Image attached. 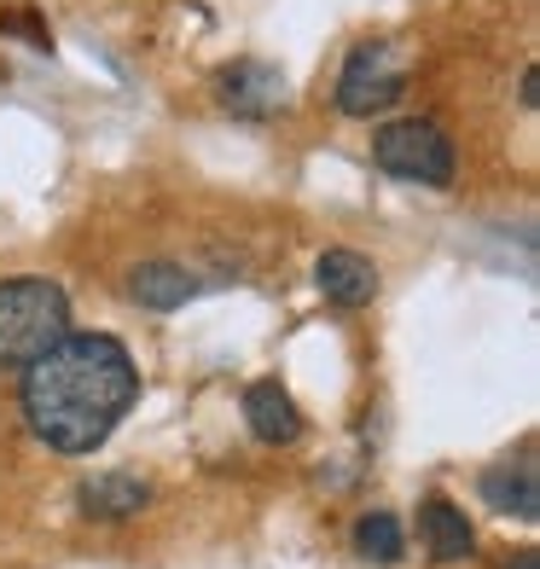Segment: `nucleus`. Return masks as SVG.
Returning <instances> with one entry per match:
<instances>
[{
	"instance_id": "obj_1",
	"label": "nucleus",
	"mask_w": 540,
	"mask_h": 569,
	"mask_svg": "<svg viewBox=\"0 0 540 569\" xmlns=\"http://www.w3.org/2000/svg\"><path fill=\"white\" fill-rule=\"evenodd\" d=\"M134 396L140 372L106 331L64 338L36 367H23V419L53 453H93L128 419Z\"/></svg>"
},
{
	"instance_id": "obj_2",
	"label": "nucleus",
	"mask_w": 540,
	"mask_h": 569,
	"mask_svg": "<svg viewBox=\"0 0 540 569\" xmlns=\"http://www.w3.org/2000/svg\"><path fill=\"white\" fill-rule=\"evenodd\" d=\"M70 338V302L53 279H0V372L36 367V360Z\"/></svg>"
},
{
	"instance_id": "obj_3",
	"label": "nucleus",
	"mask_w": 540,
	"mask_h": 569,
	"mask_svg": "<svg viewBox=\"0 0 540 569\" xmlns=\"http://www.w3.org/2000/svg\"><path fill=\"white\" fill-rule=\"evenodd\" d=\"M372 163H378L383 174H396V180L448 187L453 169H459V151H453V140H448L430 117H401V122H383V128H378Z\"/></svg>"
},
{
	"instance_id": "obj_4",
	"label": "nucleus",
	"mask_w": 540,
	"mask_h": 569,
	"mask_svg": "<svg viewBox=\"0 0 540 569\" xmlns=\"http://www.w3.org/2000/svg\"><path fill=\"white\" fill-rule=\"evenodd\" d=\"M401 88H407V70H401L396 47L390 41H360L343 59V76H338V111L343 117H378L401 99Z\"/></svg>"
},
{
	"instance_id": "obj_5",
	"label": "nucleus",
	"mask_w": 540,
	"mask_h": 569,
	"mask_svg": "<svg viewBox=\"0 0 540 569\" xmlns=\"http://www.w3.org/2000/svg\"><path fill=\"white\" fill-rule=\"evenodd\" d=\"M314 279H320L326 302H338V308H367L378 297V268L360 250H326Z\"/></svg>"
},
{
	"instance_id": "obj_6",
	"label": "nucleus",
	"mask_w": 540,
	"mask_h": 569,
	"mask_svg": "<svg viewBox=\"0 0 540 569\" xmlns=\"http://www.w3.org/2000/svg\"><path fill=\"white\" fill-rule=\"evenodd\" d=\"M419 535H424V552L436 558V563H459V558H471L477 552V529H471V517L459 511L453 500H424V511H419Z\"/></svg>"
},
{
	"instance_id": "obj_7",
	"label": "nucleus",
	"mask_w": 540,
	"mask_h": 569,
	"mask_svg": "<svg viewBox=\"0 0 540 569\" xmlns=\"http://www.w3.org/2000/svg\"><path fill=\"white\" fill-rule=\"evenodd\" d=\"M244 419H250V430L262 436V442H297L302 436V412H297V401L286 396L279 378L250 383L244 390Z\"/></svg>"
},
{
	"instance_id": "obj_8",
	"label": "nucleus",
	"mask_w": 540,
	"mask_h": 569,
	"mask_svg": "<svg viewBox=\"0 0 540 569\" xmlns=\"http://www.w3.org/2000/svg\"><path fill=\"white\" fill-rule=\"evenodd\" d=\"M128 297H134L140 308L169 315V308H187L198 297V279L180 262H169V256H158V262H140L134 273H128Z\"/></svg>"
},
{
	"instance_id": "obj_9",
	"label": "nucleus",
	"mask_w": 540,
	"mask_h": 569,
	"mask_svg": "<svg viewBox=\"0 0 540 569\" xmlns=\"http://www.w3.org/2000/svg\"><path fill=\"white\" fill-rule=\"evenodd\" d=\"M221 99L239 117H268L279 99H286V76L273 64H227L221 70Z\"/></svg>"
},
{
	"instance_id": "obj_10",
	"label": "nucleus",
	"mask_w": 540,
	"mask_h": 569,
	"mask_svg": "<svg viewBox=\"0 0 540 569\" xmlns=\"http://www.w3.org/2000/svg\"><path fill=\"white\" fill-rule=\"evenodd\" d=\"M146 500H151V488H146L140 477H122V471L82 482V511L99 517V523H122V517H134Z\"/></svg>"
},
{
	"instance_id": "obj_11",
	"label": "nucleus",
	"mask_w": 540,
	"mask_h": 569,
	"mask_svg": "<svg viewBox=\"0 0 540 569\" xmlns=\"http://www.w3.org/2000/svg\"><path fill=\"white\" fill-rule=\"evenodd\" d=\"M482 500L494 506V511H518L523 523H534V511H540L534 471H529V465H523V471H488L482 477Z\"/></svg>"
},
{
	"instance_id": "obj_12",
	"label": "nucleus",
	"mask_w": 540,
	"mask_h": 569,
	"mask_svg": "<svg viewBox=\"0 0 540 569\" xmlns=\"http://www.w3.org/2000/svg\"><path fill=\"white\" fill-rule=\"evenodd\" d=\"M354 547H360V558H372V563H396L407 552V535H401V523L390 511H372V517L354 523Z\"/></svg>"
},
{
	"instance_id": "obj_13",
	"label": "nucleus",
	"mask_w": 540,
	"mask_h": 569,
	"mask_svg": "<svg viewBox=\"0 0 540 569\" xmlns=\"http://www.w3.org/2000/svg\"><path fill=\"white\" fill-rule=\"evenodd\" d=\"M534 99H540V76L529 70V76H523V106H529V111H534Z\"/></svg>"
},
{
	"instance_id": "obj_14",
	"label": "nucleus",
	"mask_w": 540,
	"mask_h": 569,
	"mask_svg": "<svg viewBox=\"0 0 540 569\" xmlns=\"http://www.w3.org/2000/svg\"><path fill=\"white\" fill-rule=\"evenodd\" d=\"M506 569H540V558H534V552H518V558H511Z\"/></svg>"
}]
</instances>
